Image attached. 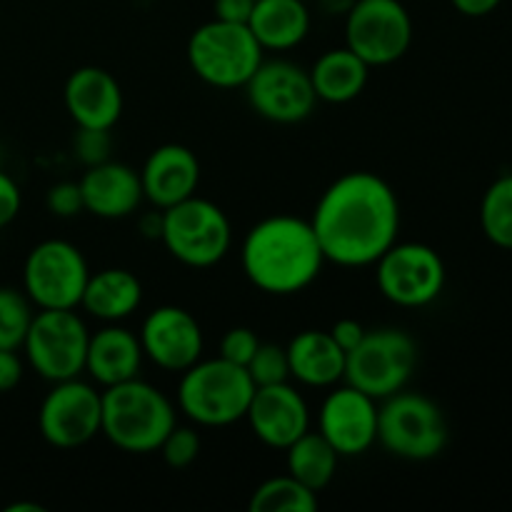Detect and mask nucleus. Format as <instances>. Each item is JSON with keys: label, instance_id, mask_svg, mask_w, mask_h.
<instances>
[{"label": "nucleus", "instance_id": "34", "mask_svg": "<svg viewBox=\"0 0 512 512\" xmlns=\"http://www.w3.org/2000/svg\"><path fill=\"white\" fill-rule=\"evenodd\" d=\"M45 205H48V210L55 218H75V215H80L85 210L80 185L70 183V180L55 183L53 188L45 193Z\"/></svg>", "mask_w": 512, "mask_h": 512}, {"label": "nucleus", "instance_id": "11", "mask_svg": "<svg viewBox=\"0 0 512 512\" xmlns=\"http://www.w3.org/2000/svg\"><path fill=\"white\" fill-rule=\"evenodd\" d=\"M345 45L370 68L393 65L413 45V18L400 0H355L345 13Z\"/></svg>", "mask_w": 512, "mask_h": 512}, {"label": "nucleus", "instance_id": "14", "mask_svg": "<svg viewBox=\"0 0 512 512\" xmlns=\"http://www.w3.org/2000/svg\"><path fill=\"white\" fill-rule=\"evenodd\" d=\"M245 95L260 118L280 125L303 123L318 105L308 70L283 58L263 60L245 83Z\"/></svg>", "mask_w": 512, "mask_h": 512}, {"label": "nucleus", "instance_id": "33", "mask_svg": "<svg viewBox=\"0 0 512 512\" xmlns=\"http://www.w3.org/2000/svg\"><path fill=\"white\" fill-rule=\"evenodd\" d=\"M260 345V338L255 330L250 328H230L228 333L223 335V340H220V358L230 360V363L235 365H248L250 358L255 355V350H258Z\"/></svg>", "mask_w": 512, "mask_h": 512}, {"label": "nucleus", "instance_id": "18", "mask_svg": "<svg viewBox=\"0 0 512 512\" xmlns=\"http://www.w3.org/2000/svg\"><path fill=\"white\" fill-rule=\"evenodd\" d=\"M65 110L78 128L113 130L123 115V90L113 73L83 65L65 80Z\"/></svg>", "mask_w": 512, "mask_h": 512}, {"label": "nucleus", "instance_id": "9", "mask_svg": "<svg viewBox=\"0 0 512 512\" xmlns=\"http://www.w3.org/2000/svg\"><path fill=\"white\" fill-rule=\"evenodd\" d=\"M90 268L78 245L43 240L23 265V293L38 310H78Z\"/></svg>", "mask_w": 512, "mask_h": 512}, {"label": "nucleus", "instance_id": "38", "mask_svg": "<svg viewBox=\"0 0 512 512\" xmlns=\"http://www.w3.org/2000/svg\"><path fill=\"white\" fill-rule=\"evenodd\" d=\"M215 18L228 20V23L248 25L250 13L255 8V0H215Z\"/></svg>", "mask_w": 512, "mask_h": 512}, {"label": "nucleus", "instance_id": "41", "mask_svg": "<svg viewBox=\"0 0 512 512\" xmlns=\"http://www.w3.org/2000/svg\"><path fill=\"white\" fill-rule=\"evenodd\" d=\"M20 510H30V512H40L43 508L35 503H18V505H10L8 512H20Z\"/></svg>", "mask_w": 512, "mask_h": 512}, {"label": "nucleus", "instance_id": "16", "mask_svg": "<svg viewBox=\"0 0 512 512\" xmlns=\"http://www.w3.org/2000/svg\"><path fill=\"white\" fill-rule=\"evenodd\" d=\"M140 348L165 373H183L203 358V328L193 313L178 305H160L140 325Z\"/></svg>", "mask_w": 512, "mask_h": 512}, {"label": "nucleus", "instance_id": "24", "mask_svg": "<svg viewBox=\"0 0 512 512\" xmlns=\"http://www.w3.org/2000/svg\"><path fill=\"white\" fill-rule=\"evenodd\" d=\"M143 303V283L125 268H105L90 273L80 308L103 323H120L130 318Z\"/></svg>", "mask_w": 512, "mask_h": 512}, {"label": "nucleus", "instance_id": "15", "mask_svg": "<svg viewBox=\"0 0 512 512\" xmlns=\"http://www.w3.org/2000/svg\"><path fill=\"white\" fill-rule=\"evenodd\" d=\"M318 433L340 458L368 453L378 443V400L348 383L333 385L320 405Z\"/></svg>", "mask_w": 512, "mask_h": 512}, {"label": "nucleus", "instance_id": "19", "mask_svg": "<svg viewBox=\"0 0 512 512\" xmlns=\"http://www.w3.org/2000/svg\"><path fill=\"white\" fill-rule=\"evenodd\" d=\"M140 185L148 203L158 210L193 198L200 185V163L190 148L165 143L155 148L140 170Z\"/></svg>", "mask_w": 512, "mask_h": 512}, {"label": "nucleus", "instance_id": "21", "mask_svg": "<svg viewBox=\"0 0 512 512\" xmlns=\"http://www.w3.org/2000/svg\"><path fill=\"white\" fill-rule=\"evenodd\" d=\"M143 358L145 355L138 335L130 333L128 328H120L118 323H110L100 328L98 333H90L85 373L100 388H110V385L138 378Z\"/></svg>", "mask_w": 512, "mask_h": 512}, {"label": "nucleus", "instance_id": "4", "mask_svg": "<svg viewBox=\"0 0 512 512\" xmlns=\"http://www.w3.org/2000/svg\"><path fill=\"white\" fill-rule=\"evenodd\" d=\"M255 383L243 365L225 358H210L190 365L180 373L178 410L203 428H228L245 420Z\"/></svg>", "mask_w": 512, "mask_h": 512}, {"label": "nucleus", "instance_id": "30", "mask_svg": "<svg viewBox=\"0 0 512 512\" xmlns=\"http://www.w3.org/2000/svg\"><path fill=\"white\" fill-rule=\"evenodd\" d=\"M250 380L255 383V388H265V385H278L288 383L290 380V363H288V350L280 348V345L263 343L260 340L258 350L250 358V363L245 365Z\"/></svg>", "mask_w": 512, "mask_h": 512}, {"label": "nucleus", "instance_id": "1", "mask_svg": "<svg viewBox=\"0 0 512 512\" xmlns=\"http://www.w3.org/2000/svg\"><path fill=\"white\" fill-rule=\"evenodd\" d=\"M310 225L325 263L368 268L398 243L400 200L393 185L370 170L335 178L315 203Z\"/></svg>", "mask_w": 512, "mask_h": 512}, {"label": "nucleus", "instance_id": "6", "mask_svg": "<svg viewBox=\"0 0 512 512\" xmlns=\"http://www.w3.org/2000/svg\"><path fill=\"white\" fill-rule=\"evenodd\" d=\"M378 405V443L410 463L438 458L448 445V420L435 400L398 390Z\"/></svg>", "mask_w": 512, "mask_h": 512}, {"label": "nucleus", "instance_id": "22", "mask_svg": "<svg viewBox=\"0 0 512 512\" xmlns=\"http://www.w3.org/2000/svg\"><path fill=\"white\" fill-rule=\"evenodd\" d=\"M290 378L308 388H333L345 380V353L328 330H303L288 343Z\"/></svg>", "mask_w": 512, "mask_h": 512}, {"label": "nucleus", "instance_id": "5", "mask_svg": "<svg viewBox=\"0 0 512 512\" xmlns=\"http://www.w3.org/2000/svg\"><path fill=\"white\" fill-rule=\"evenodd\" d=\"M263 60L265 50L245 23L213 18L188 40V63L193 73L220 90L245 88Z\"/></svg>", "mask_w": 512, "mask_h": 512}, {"label": "nucleus", "instance_id": "7", "mask_svg": "<svg viewBox=\"0 0 512 512\" xmlns=\"http://www.w3.org/2000/svg\"><path fill=\"white\" fill-rule=\"evenodd\" d=\"M160 240L178 263L203 270L225 260L233 245V228L220 205L195 193L163 210Z\"/></svg>", "mask_w": 512, "mask_h": 512}, {"label": "nucleus", "instance_id": "37", "mask_svg": "<svg viewBox=\"0 0 512 512\" xmlns=\"http://www.w3.org/2000/svg\"><path fill=\"white\" fill-rule=\"evenodd\" d=\"M328 333L333 335V340L345 350V353H350V350L358 348L360 340L365 338V333H368V330H365L363 323H358V320L343 318V320H338V323H335Z\"/></svg>", "mask_w": 512, "mask_h": 512}, {"label": "nucleus", "instance_id": "3", "mask_svg": "<svg viewBox=\"0 0 512 512\" xmlns=\"http://www.w3.org/2000/svg\"><path fill=\"white\" fill-rule=\"evenodd\" d=\"M175 425L173 400L155 385L133 378L103 388L100 435L123 453H155Z\"/></svg>", "mask_w": 512, "mask_h": 512}, {"label": "nucleus", "instance_id": "23", "mask_svg": "<svg viewBox=\"0 0 512 512\" xmlns=\"http://www.w3.org/2000/svg\"><path fill=\"white\" fill-rule=\"evenodd\" d=\"M310 25L313 18L305 0H255L248 18V28L260 48L273 53L298 48L308 38Z\"/></svg>", "mask_w": 512, "mask_h": 512}, {"label": "nucleus", "instance_id": "35", "mask_svg": "<svg viewBox=\"0 0 512 512\" xmlns=\"http://www.w3.org/2000/svg\"><path fill=\"white\" fill-rule=\"evenodd\" d=\"M20 205H23V193H20L18 183L0 170V228L18 218Z\"/></svg>", "mask_w": 512, "mask_h": 512}, {"label": "nucleus", "instance_id": "8", "mask_svg": "<svg viewBox=\"0 0 512 512\" xmlns=\"http://www.w3.org/2000/svg\"><path fill=\"white\" fill-rule=\"evenodd\" d=\"M418 368V345L405 330H368L365 338L345 358V383L363 390L370 398H390L413 378Z\"/></svg>", "mask_w": 512, "mask_h": 512}, {"label": "nucleus", "instance_id": "31", "mask_svg": "<svg viewBox=\"0 0 512 512\" xmlns=\"http://www.w3.org/2000/svg\"><path fill=\"white\" fill-rule=\"evenodd\" d=\"M160 455L170 468H188L200 455V435L188 425H175L160 443Z\"/></svg>", "mask_w": 512, "mask_h": 512}, {"label": "nucleus", "instance_id": "2", "mask_svg": "<svg viewBox=\"0 0 512 512\" xmlns=\"http://www.w3.org/2000/svg\"><path fill=\"white\" fill-rule=\"evenodd\" d=\"M240 265L250 283L268 295H298L318 280L325 265L310 220L270 215L248 230L240 245Z\"/></svg>", "mask_w": 512, "mask_h": 512}, {"label": "nucleus", "instance_id": "29", "mask_svg": "<svg viewBox=\"0 0 512 512\" xmlns=\"http://www.w3.org/2000/svg\"><path fill=\"white\" fill-rule=\"evenodd\" d=\"M35 305L23 290L0 288V348L20 350L35 318Z\"/></svg>", "mask_w": 512, "mask_h": 512}, {"label": "nucleus", "instance_id": "32", "mask_svg": "<svg viewBox=\"0 0 512 512\" xmlns=\"http://www.w3.org/2000/svg\"><path fill=\"white\" fill-rule=\"evenodd\" d=\"M73 150L85 168H93V165L110 160V153H113V135H110V130L78 128L73 140Z\"/></svg>", "mask_w": 512, "mask_h": 512}, {"label": "nucleus", "instance_id": "12", "mask_svg": "<svg viewBox=\"0 0 512 512\" xmlns=\"http://www.w3.org/2000/svg\"><path fill=\"white\" fill-rule=\"evenodd\" d=\"M375 283L398 308H425L445 288V263L425 243H395L375 263Z\"/></svg>", "mask_w": 512, "mask_h": 512}, {"label": "nucleus", "instance_id": "10", "mask_svg": "<svg viewBox=\"0 0 512 512\" xmlns=\"http://www.w3.org/2000/svg\"><path fill=\"white\" fill-rule=\"evenodd\" d=\"M90 330L75 310H38L25 335V358L48 383L85 373Z\"/></svg>", "mask_w": 512, "mask_h": 512}, {"label": "nucleus", "instance_id": "25", "mask_svg": "<svg viewBox=\"0 0 512 512\" xmlns=\"http://www.w3.org/2000/svg\"><path fill=\"white\" fill-rule=\"evenodd\" d=\"M308 73L318 100L343 105L363 93L370 78V65L345 45V48L325 50Z\"/></svg>", "mask_w": 512, "mask_h": 512}, {"label": "nucleus", "instance_id": "26", "mask_svg": "<svg viewBox=\"0 0 512 512\" xmlns=\"http://www.w3.org/2000/svg\"><path fill=\"white\" fill-rule=\"evenodd\" d=\"M283 453L285 465H288V475H293L298 483H303L313 493H320V490L333 483L340 455L335 453L333 445L320 433L308 430L293 445H288Z\"/></svg>", "mask_w": 512, "mask_h": 512}, {"label": "nucleus", "instance_id": "20", "mask_svg": "<svg viewBox=\"0 0 512 512\" xmlns=\"http://www.w3.org/2000/svg\"><path fill=\"white\" fill-rule=\"evenodd\" d=\"M78 185L83 193L85 213H93L95 218L103 220L130 218L145 200L140 173L115 160H105L85 170Z\"/></svg>", "mask_w": 512, "mask_h": 512}, {"label": "nucleus", "instance_id": "36", "mask_svg": "<svg viewBox=\"0 0 512 512\" xmlns=\"http://www.w3.org/2000/svg\"><path fill=\"white\" fill-rule=\"evenodd\" d=\"M23 380V360L18 350L0 348V393H10Z\"/></svg>", "mask_w": 512, "mask_h": 512}, {"label": "nucleus", "instance_id": "42", "mask_svg": "<svg viewBox=\"0 0 512 512\" xmlns=\"http://www.w3.org/2000/svg\"><path fill=\"white\" fill-rule=\"evenodd\" d=\"M305 3H308V0H305Z\"/></svg>", "mask_w": 512, "mask_h": 512}, {"label": "nucleus", "instance_id": "39", "mask_svg": "<svg viewBox=\"0 0 512 512\" xmlns=\"http://www.w3.org/2000/svg\"><path fill=\"white\" fill-rule=\"evenodd\" d=\"M455 5L458 13H463L465 18H485V15L493 13L503 0H450Z\"/></svg>", "mask_w": 512, "mask_h": 512}, {"label": "nucleus", "instance_id": "40", "mask_svg": "<svg viewBox=\"0 0 512 512\" xmlns=\"http://www.w3.org/2000/svg\"><path fill=\"white\" fill-rule=\"evenodd\" d=\"M353 3L355 0H320L323 10H328V13H348Z\"/></svg>", "mask_w": 512, "mask_h": 512}, {"label": "nucleus", "instance_id": "28", "mask_svg": "<svg viewBox=\"0 0 512 512\" xmlns=\"http://www.w3.org/2000/svg\"><path fill=\"white\" fill-rule=\"evenodd\" d=\"M480 225L490 243L512 250V173L498 178L485 190Z\"/></svg>", "mask_w": 512, "mask_h": 512}, {"label": "nucleus", "instance_id": "17", "mask_svg": "<svg viewBox=\"0 0 512 512\" xmlns=\"http://www.w3.org/2000/svg\"><path fill=\"white\" fill-rule=\"evenodd\" d=\"M245 420L263 445L285 450L310 430V408L290 383L255 388Z\"/></svg>", "mask_w": 512, "mask_h": 512}, {"label": "nucleus", "instance_id": "13", "mask_svg": "<svg viewBox=\"0 0 512 512\" xmlns=\"http://www.w3.org/2000/svg\"><path fill=\"white\" fill-rule=\"evenodd\" d=\"M103 393L80 378L53 383L38 410V428L45 443L73 450L100 435Z\"/></svg>", "mask_w": 512, "mask_h": 512}, {"label": "nucleus", "instance_id": "27", "mask_svg": "<svg viewBox=\"0 0 512 512\" xmlns=\"http://www.w3.org/2000/svg\"><path fill=\"white\" fill-rule=\"evenodd\" d=\"M248 508L250 512H313L318 510V493L293 475H278L253 490Z\"/></svg>", "mask_w": 512, "mask_h": 512}]
</instances>
